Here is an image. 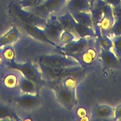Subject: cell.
Listing matches in <instances>:
<instances>
[{
	"label": "cell",
	"mask_w": 121,
	"mask_h": 121,
	"mask_svg": "<svg viewBox=\"0 0 121 121\" xmlns=\"http://www.w3.org/2000/svg\"><path fill=\"white\" fill-rule=\"evenodd\" d=\"M7 65L9 68L18 71L22 76L34 82L37 86L47 85V82L43 78L42 73L37 65H34L31 61H28L25 63H18L13 60L7 61Z\"/></svg>",
	"instance_id": "1"
},
{
	"label": "cell",
	"mask_w": 121,
	"mask_h": 121,
	"mask_svg": "<svg viewBox=\"0 0 121 121\" xmlns=\"http://www.w3.org/2000/svg\"><path fill=\"white\" fill-rule=\"evenodd\" d=\"M9 10L18 22L34 25L41 28L44 27L47 22V19L38 16L30 11L26 10L17 2L9 4Z\"/></svg>",
	"instance_id": "2"
},
{
	"label": "cell",
	"mask_w": 121,
	"mask_h": 121,
	"mask_svg": "<svg viewBox=\"0 0 121 121\" xmlns=\"http://www.w3.org/2000/svg\"><path fill=\"white\" fill-rule=\"evenodd\" d=\"M100 47L96 37L90 39V43L87 48L78 55L72 57L79 65L84 68L92 66L99 58Z\"/></svg>",
	"instance_id": "3"
},
{
	"label": "cell",
	"mask_w": 121,
	"mask_h": 121,
	"mask_svg": "<svg viewBox=\"0 0 121 121\" xmlns=\"http://www.w3.org/2000/svg\"><path fill=\"white\" fill-rule=\"evenodd\" d=\"M47 85L53 90L56 98L63 107L68 110H72L75 107L77 104L76 90L66 88L52 81L47 82Z\"/></svg>",
	"instance_id": "4"
},
{
	"label": "cell",
	"mask_w": 121,
	"mask_h": 121,
	"mask_svg": "<svg viewBox=\"0 0 121 121\" xmlns=\"http://www.w3.org/2000/svg\"><path fill=\"white\" fill-rule=\"evenodd\" d=\"M42 75L50 79L49 81H54L61 79L65 76L83 70L81 66L72 67H52L40 63H36Z\"/></svg>",
	"instance_id": "5"
},
{
	"label": "cell",
	"mask_w": 121,
	"mask_h": 121,
	"mask_svg": "<svg viewBox=\"0 0 121 121\" xmlns=\"http://www.w3.org/2000/svg\"><path fill=\"white\" fill-rule=\"evenodd\" d=\"M36 63L52 67H72L79 66L74 59L64 54H50L39 56L35 59Z\"/></svg>",
	"instance_id": "6"
},
{
	"label": "cell",
	"mask_w": 121,
	"mask_h": 121,
	"mask_svg": "<svg viewBox=\"0 0 121 121\" xmlns=\"http://www.w3.org/2000/svg\"><path fill=\"white\" fill-rule=\"evenodd\" d=\"M66 2V0H44L39 5L29 8V11L38 16L47 19L52 13L60 10Z\"/></svg>",
	"instance_id": "7"
},
{
	"label": "cell",
	"mask_w": 121,
	"mask_h": 121,
	"mask_svg": "<svg viewBox=\"0 0 121 121\" xmlns=\"http://www.w3.org/2000/svg\"><path fill=\"white\" fill-rule=\"evenodd\" d=\"M90 39L91 38H80L78 40H74L57 49L62 54L72 58L74 56L80 54L87 48L89 44Z\"/></svg>",
	"instance_id": "8"
},
{
	"label": "cell",
	"mask_w": 121,
	"mask_h": 121,
	"mask_svg": "<svg viewBox=\"0 0 121 121\" xmlns=\"http://www.w3.org/2000/svg\"><path fill=\"white\" fill-rule=\"evenodd\" d=\"M14 102L22 109L32 110L40 106L41 104V98L39 93L34 95L22 93L15 97Z\"/></svg>",
	"instance_id": "9"
},
{
	"label": "cell",
	"mask_w": 121,
	"mask_h": 121,
	"mask_svg": "<svg viewBox=\"0 0 121 121\" xmlns=\"http://www.w3.org/2000/svg\"><path fill=\"white\" fill-rule=\"evenodd\" d=\"M106 2L103 0H95L93 5L91 8V15L93 21V28L95 30L96 37H98L101 35L99 28V24L104 15V10Z\"/></svg>",
	"instance_id": "10"
},
{
	"label": "cell",
	"mask_w": 121,
	"mask_h": 121,
	"mask_svg": "<svg viewBox=\"0 0 121 121\" xmlns=\"http://www.w3.org/2000/svg\"><path fill=\"white\" fill-rule=\"evenodd\" d=\"M46 37L50 41L57 44L59 47L60 35L63 31L62 26L57 20H52L51 22H47L43 28Z\"/></svg>",
	"instance_id": "11"
},
{
	"label": "cell",
	"mask_w": 121,
	"mask_h": 121,
	"mask_svg": "<svg viewBox=\"0 0 121 121\" xmlns=\"http://www.w3.org/2000/svg\"><path fill=\"white\" fill-rule=\"evenodd\" d=\"M20 26L23 28L26 31V33L32 37L33 38L35 39V40H37L39 41H41V42L44 43H47L48 44L50 45V46L55 47L56 48H58V46L52 42V41L49 40L48 38L46 37V34H45L44 32L43 29L41 28H40L39 27L34 26V25L28 24L26 23H22V22H20Z\"/></svg>",
	"instance_id": "12"
},
{
	"label": "cell",
	"mask_w": 121,
	"mask_h": 121,
	"mask_svg": "<svg viewBox=\"0 0 121 121\" xmlns=\"http://www.w3.org/2000/svg\"><path fill=\"white\" fill-rule=\"evenodd\" d=\"M115 22L112 7L106 4L104 7V15L99 24V28L101 34L110 37V31Z\"/></svg>",
	"instance_id": "13"
},
{
	"label": "cell",
	"mask_w": 121,
	"mask_h": 121,
	"mask_svg": "<svg viewBox=\"0 0 121 121\" xmlns=\"http://www.w3.org/2000/svg\"><path fill=\"white\" fill-rule=\"evenodd\" d=\"M100 58L104 67L112 68L118 66L119 64V59L115 54L112 50H104L100 48Z\"/></svg>",
	"instance_id": "14"
},
{
	"label": "cell",
	"mask_w": 121,
	"mask_h": 121,
	"mask_svg": "<svg viewBox=\"0 0 121 121\" xmlns=\"http://www.w3.org/2000/svg\"><path fill=\"white\" fill-rule=\"evenodd\" d=\"M66 8L69 13L85 11L90 12L91 4L89 0H69Z\"/></svg>",
	"instance_id": "15"
},
{
	"label": "cell",
	"mask_w": 121,
	"mask_h": 121,
	"mask_svg": "<svg viewBox=\"0 0 121 121\" xmlns=\"http://www.w3.org/2000/svg\"><path fill=\"white\" fill-rule=\"evenodd\" d=\"M93 117L96 119H108L114 117V109L108 105H98L93 111Z\"/></svg>",
	"instance_id": "16"
},
{
	"label": "cell",
	"mask_w": 121,
	"mask_h": 121,
	"mask_svg": "<svg viewBox=\"0 0 121 121\" xmlns=\"http://www.w3.org/2000/svg\"><path fill=\"white\" fill-rule=\"evenodd\" d=\"M20 32L15 26H13L0 39V47L11 45L18 41L20 37Z\"/></svg>",
	"instance_id": "17"
},
{
	"label": "cell",
	"mask_w": 121,
	"mask_h": 121,
	"mask_svg": "<svg viewBox=\"0 0 121 121\" xmlns=\"http://www.w3.org/2000/svg\"><path fill=\"white\" fill-rule=\"evenodd\" d=\"M18 88L24 94L34 95L38 93L39 86H37L34 82L21 75L19 79Z\"/></svg>",
	"instance_id": "18"
},
{
	"label": "cell",
	"mask_w": 121,
	"mask_h": 121,
	"mask_svg": "<svg viewBox=\"0 0 121 121\" xmlns=\"http://www.w3.org/2000/svg\"><path fill=\"white\" fill-rule=\"evenodd\" d=\"M57 20L62 26L63 31H68L73 34L75 33L74 26L76 22L70 13L69 11L66 12L65 14L59 17Z\"/></svg>",
	"instance_id": "19"
},
{
	"label": "cell",
	"mask_w": 121,
	"mask_h": 121,
	"mask_svg": "<svg viewBox=\"0 0 121 121\" xmlns=\"http://www.w3.org/2000/svg\"><path fill=\"white\" fill-rule=\"evenodd\" d=\"M71 14L76 22L93 28V21L91 12H75L72 13Z\"/></svg>",
	"instance_id": "20"
},
{
	"label": "cell",
	"mask_w": 121,
	"mask_h": 121,
	"mask_svg": "<svg viewBox=\"0 0 121 121\" xmlns=\"http://www.w3.org/2000/svg\"><path fill=\"white\" fill-rule=\"evenodd\" d=\"M75 33L80 38H92L96 37L94 28L76 22L74 26Z\"/></svg>",
	"instance_id": "21"
},
{
	"label": "cell",
	"mask_w": 121,
	"mask_h": 121,
	"mask_svg": "<svg viewBox=\"0 0 121 121\" xmlns=\"http://www.w3.org/2000/svg\"><path fill=\"white\" fill-rule=\"evenodd\" d=\"M19 79L20 76L18 74L11 73L5 78L4 83L7 88L10 89H16L17 87H18Z\"/></svg>",
	"instance_id": "22"
},
{
	"label": "cell",
	"mask_w": 121,
	"mask_h": 121,
	"mask_svg": "<svg viewBox=\"0 0 121 121\" xmlns=\"http://www.w3.org/2000/svg\"><path fill=\"white\" fill-rule=\"evenodd\" d=\"M99 46L101 49L104 50H112L113 47L112 40L110 37L105 35H101L96 38Z\"/></svg>",
	"instance_id": "23"
},
{
	"label": "cell",
	"mask_w": 121,
	"mask_h": 121,
	"mask_svg": "<svg viewBox=\"0 0 121 121\" xmlns=\"http://www.w3.org/2000/svg\"><path fill=\"white\" fill-rule=\"evenodd\" d=\"M74 40H75V37L73 33L68 31H63L60 35V42L58 48L68 44Z\"/></svg>",
	"instance_id": "24"
},
{
	"label": "cell",
	"mask_w": 121,
	"mask_h": 121,
	"mask_svg": "<svg viewBox=\"0 0 121 121\" xmlns=\"http://www.w3.org/2000/svg\"><path fill=\"white\" fill-rule=\"evenodd\" d=\"M112 40L113 43V52L118 59H119L121 57V35L113 37Z\"/></svg>",
	"instance_id": "25"
},
{
	"label": "cell",
	"mask_w": 121,
	"mask_h": 121,
	"mask_svg": "<svg viewBox=\"0 0 121 121\" xmlns=\"http://www.w3.org/2000/svg\"><path fill=\"white\" fill-rule=\"evenodd\" d=\"M44 0H21L17 2L22 8H30L36 7L42 3Z\"/></svg>",
	"instance_id": "26"
},
{
	"label": "cell",
	"mask_w": 121,
	"mask_h": 121,
	"mask_svg": "<svg viewBox=\"0 0 121 121\" xmlns=\"http://www.w3.org/2000/svg\"><path fill=\"white\" fill-rule=\"evenodd\" d=\"M11 118L13 119H18L16 114L9 108L0 106V119Z\"/></svg>",
	"instance_id": "27"
},
{
	"label": "cell",
	"mask_w": 121,
	"mask_h": 121,
	"mask_svg": "<svg viewBox=\"0 0 121 121\" xmlns=\"http://www.w3.org/2000/svg\"><path fill=\"white\" fill-rule=\"evenodd\" d=\"M3 56L7 61H11L14 60L15 53L14 48L10 45L7 46V47L4 50L3 53Z\"/></svg>",
	"instance_id": "28"
},
{
	"label": "cell",
	"mask_w": 121,
	"mask_h": 121,
	"mask_svg": "<svg viewBox=\"0 0 121 121\" xmlns=\"http://www.w3.org/2000/svg\"><path fill=\"white\" fill-rule=\"evenodd\" d=\"M76 116L79 121H90V118L88 116L87 111L84 107L78 108V109L76 110Z\"/></svg>",
	"instance_id": "29"
},
{
	"label": "cell",
	"mask_w": 121,
	"mask_h": 121,
	"mask_svg": "<svg viewBox=\"0 0 121 121\" xmlns=\"http://www.w3.org/2000/svg\"><path fill=\"white\" fill-rule=\"evenodd\" d=\"M121 35V20H115V22L110 31V35L118 36Z\"/></svg>",
	"instance_id": "30"
},
{
	"label": "cell",
	"mask_w": 121,
	"mask_h": 121,
	"mask_svg": "<svg viewBox=\"0 0 121 121\" xmlns=\"http://www.w3.org/2000/svg\"><path fill=\"white\" fill-rule=\"evenodd\" d=\"M112 11L115 20H121V4L117 7H112Z\"/></svg>",
	"instance_id": "31"
},
{
	"label": "cell",
	"mask_w": 121,
	"mask_h": 121,
	"mask_svg": "<svg viewBox=\"0 0 121 121\" xmlns=\"http://www.w3.org/2000/svg\"><path fill=\"white\" fill-rule=\"evenodd\" d=\"M114 119L121 121V105H119L114 109Z\"/></svg>",
	"instance_id": "32"
},
{
	"label": "cell",
	"mask_w": 121,
	"mask_h": 121,
	"mask_svg": "<svg viewBox=\"0 0 121 121\" xmlns=\"http://www.w3.org/2000/svg\"><path fill=\"white\" fill-rule=\"evenodd\" d=\"M103 1L112 7H117L121 4V0H103Z\"/></svg>",
	"instance_id": "33"
},
{
	"label": "cell",
	"mask_w": 121,
	"mask_h": 121,
	"mask_svg": "<svg viewBox=\"0 0 121 121\" xmlns=\"http://www.w3.org/2000/svg\"><path fill=\"white\" fill-rule=\"evenodd\" d=\"M94 1H95V0H90V4H91V7H92V5H93Z\"/></svg>",
	"instance_id": "34"
},
{
	"label": "cell",
	"mask_w": 121,
	"mask_h": 121,
	"mask_svg": "<svg viewBox=\"0 0 121 121\" xmlns=\"http://www.w3.org/2000/svg\"><path fill=\"white\" fill-rule=\"evenodd\" d=\"M119 63H121V57L119 59Z\"/></svg>",
	"instance_id": "35"
},
{
	"label": "cell",
	"mask_w": 121,
	"mask_h": 121,
	"mask_svg": "<svg viewBox=\"0 0 121 121\" xmlns=\"http://www.w3.org/2000/svg\"><path fill=\"white\" fill-rule=\"evenodd\" d=\"M66 1H69V0H66Z\"/></svg>",
	"instance_id": "36"
},
{
	"label": "cell",
	"mask_w": 121,
	"mask_h": 121,
	"mask_svg": "<svg viewBox=\"0 0 121 121\" xmlns=\"http://www.w3.org/2000/svg\"><path fill=\"white\" fill-rule=\"evenodd\" d=\"M89 1H90V0H89Z\"/></svg>",
	"instance_id": "37"
}]
</instances>
